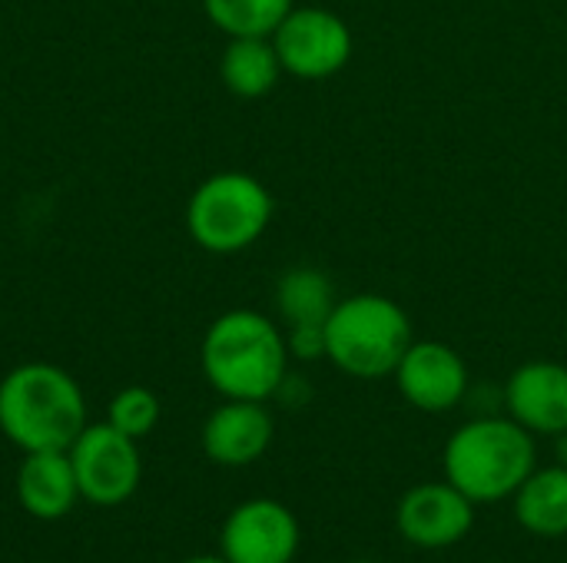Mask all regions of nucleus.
Returning <instances> with one entry per match:
<instances>
[{"label":"nucleus","instance_id":"nucleus-1","mask_svg":"<svg viewBox=\"0 0 567 563\" xmlns=\"http://www.w3.org/2000/svg\"><path fill=\"white\" fill-rule=\"evenodd\" d=\"M199 365L223 398L266 402L289 378L286 332L252 309L223 312L203 335Z\"/></svg>","mask_w":567,"mask_h":563},{"label":"nucleus","instance_id":"nucleus-2","mask_svg":"<svg viewBox=\"0 0 567 563\" xmlns=\"http://www.w3.org/2000/svg\"><path fill=\"white\" fill-rule=\"evenodd\" d=\"M445 481L472 504H498L515 498L538 468V445L528 428L508 415H478L452 431L442 455Z\"/></svg>","mask_w":567,"mask_h":563},{"label":"nucleus","instance_id":"nucleus-3","mask_svg":"<svg viewBox=\"0 0 567 563\" xmlns=\"http://www.w3.org/2000/svg\"><path fill=\"white\" fill-rule=\"evenodd\" d=\"M86 428V402L73 375L27 362L0 382V431L23 455L66 451Z\"/></svg>","mask_w":567,"mask_h":563},{"label":"nucleus","instance_id":"nucleus-4","mask_svg":"<svg viewBox=\"0 0 567 563\" xmlns=\"http://www.w3.org/2000/svg\"><path fill=\"white\" fill-rule=\"evenodd\" d=\"M415 342L409 312L379 292H362L336 302L326 322V358L362 382L385 378L399 368Z\"/></svg>","mask_w":567,"mask_h":563},{"label":"nucleus","instance_id":"nucleus-5","mask_svg":"<svg viewBox=\"0 0 567 563\" xmlns=\"http://www.w3.org/2000/svg\"><path fill=\"white\" fill-rule=\"evenodd\" d=\"M272 196L249 173H216L203 179L186 202L193 242L216 256H233L259 242L272 222Z\"/></svg>","mask_w":567,"mask_h":563},{"label":"nucleus","instance_id":"nucleus-6","mask_svg":"<svg viewBox=\"0 0 567 563\" xmlns=\"http://www.w3.org/2000/svg\"><path fill=\"white\" fill-rule=\"evenodd\" d=\"M80 498L96 508H116L130 501L143 478L136 438L106 425H86L66 448Z\"/></svg>","mask_w":567,"mask_h":563},{"label":"nucleus","instance_id":"nucleus-7","mask_svg":"<svg viewBox=\"0 0 567 563\" xmlns=\"http://www.w3.org/2000/svg\"><path fill=\"white\" fill-rule=\"evenodd\" d=\"M272 46L289 76L329 80L352 60L349 23L326 7H292L272 33Z\"/></svg>","mask_w":567,"mask_h":563},{"label":"nucleus","instance_id":"nucleus-8","mask_svg":"<svg viewBox=\"0 0 567 563\" xmlns=\"http://www.w3.org/2000/svg\"><path fill=\"white\" fill-rule=\"evenodd\" d=\"M475 508L452 481H425L399 498L395 528L419 551H445L468 538Z\"/></svg>","mask_w":567,"mask_h":563},{"label":"nucleus","instance_id":"nucleus-9","mask_svg":"<svg viewBox=\"0 0 567 563\" xmlns=\"http://www.w3.org/2000/svg\"><path fill=\"white\" fill-rule=\"evenodd\" d=\"M299 538V521L286 504L252 498L226 518L219 548L229 563H292Z\"/></svg>","mask_w":567,"mask_h":563},{"label":"nucleus","instance_id":"nucleus-10","mask_svg":"<svg viewBox=\"0 0 567 563\" xmlns=\"http://www.w3.org/2000/svg\"><path fill=\"white\" fill-rule=\"evenodd\" d=\"M392 378L399 395L425 415L452 411L468 395V365L445 342H412Z\"/></svg>","mask_w":567,"mask_h":563},{"label":"nucleus","instance_id":"nucleus-11","mask_svg":"<svg viewBox=\"0 0 567 563\" xmlns=\"http://www.w3.org/2000/svg\"><path fill=\"white\" fill-rule=\"evenodd\" d=\"M505 415L532 435L558 438L567 431V365L525 362L502 388Z\"/></svg>","mask_w":567,"mask_h":563},{"label":"nucleus","instance_id":"nucleus-12","mask_svg":"<svg viewBox=\"0 0 567 563\" xmlns=\"http://www.w3.org/2000/svg\"><path fill=\"white\" fill-rule=\"evenodd\" d=\"M272 435L276 425L262 402L226 398L203 425V451L223 468H246L269 451Z\"/></svg>","mask_w":567,"mask_h":563},{"label":"nucleus","instance_id":"nucleus-13","mask_svg":"<svg viewBox=\"0 0 567 563\" xmlns=\"http://www.w3.org/2000/svg\"><path fill=\"white\" fill-rule=\"evenodd\" d=\"M80 488L66 451H30L17 471V501L37 521H56L70 514Z\"/></svg>","mask_w":567,"mask_h":563},{"label":"nucleus","instance_id":"nucleus-14","mask_svg":"<svg viewBox=\"0 0 567 563\" xmlns=\"http://www.w3.org/2000/svg\"><path fill=\"white\" fill-rule=\"evenodd\" d=\"M515 521L535 538L567 534V465L535 468L515 491Z\"/></svg>","mask_w":567,"mask_h":563},{"label":"nucleus","instance_id":"nucleus-15","mask_svg":"<svg viewBox=\"0 0 567 563\" xmlns=\"http://www.w3.org/2000/svg\"><path fill=\"white\" fill-rule=\"evenodd\" d=\"M282 73L286 70L279 63L272 37H229L219 60V76L229 93L243 100H259L276 90Z\"/></svg>","mask_w":567,"mask_h":563},{"label":"nucleus","instance_id":"nucleus-16","mask_svg":"<svg viewBox=\"0 0 567 563\" xmlns=\"http://www.w3.org/2000/svg\"><path fill=\"white\" fill-rule=\"evenodd\" d=\"M276 309L286 329L326 325L336 309V285L319 269H289L276 285Z\"/></svg>","mask_w":567,"mask_h":563},{"label":"nucleus","instance_id":"nucleus-17","mask_svg":"<svg viewBox=\"0 0 567 563\" xmlns=\"http://www.w3.org/2000/svg\"><path fill=\"white\" fill-rule=\"evenodd\" d=\"M296 0H203V10L226 37H272Z\"/></svg>","mask_w":567,"mask_h":563},{"label":"nucleus","instance_id":"nucleus-18","mask_svg":"<svg viewBox=\"0 0 567 563\" xmlns=\"http://www.w3.org/2000/svg\"><path fill=\"white\" fill-rule=\"evenodd\" d=\"M159 421V398L150 388L130 385L110 402V425L130 438H146Z\"/></svg>","mask_w":567,"mask_h":563},{"label":"nucleus","instance_id":"nucleus-19","mask_svg":"<svg viewBox=\"0 0 567 563\" xmlns=\"http://www.w3.org/2000/svg\"><path fill=\"white\" fill-rule=\"evenodd\" d=\"M286 345H289V358L299 362H316L326 358V325H299L286 332Z\"/></svg>","mask_w":567,"mask_h":563},{"label":"nucleus","instance_id":"nucleus-20","mask_svg":"<svg viewBox=\"0 0 567 563\" xmlns=\"http://www.w3.org/2000/svg\"><path fill=\"white\" fill-rule=\"evenodd\" d=\"M558 465H567V431L558 435Z\"/></svg>","mask_w":567,"mask_h":563},{"label":"nucleus","instance_id":"nucleus-21","mask_svg":"<svg viewBox=\"0 0 567 563\" xmlns=\"http://www.w3.org/2000/svg\"><path fill=\"white\" fill-rule=\"evenodd\" d=\"M183 563H229V561L219 554V557H193V561H183Z\"/></svg>","mask_w":567,"mask_h":563}]
</instances>
